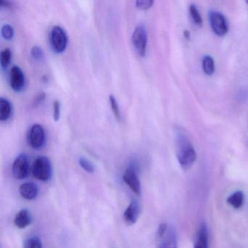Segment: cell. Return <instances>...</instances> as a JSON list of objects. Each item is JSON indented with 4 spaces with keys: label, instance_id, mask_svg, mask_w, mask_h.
<instances>
[{
    "label": "cell",
    "instance_id": "obj_1",
    "mask_svg": "<svg viewBox=\"0 0 248 248\" xmlns=\"http://www.w3.org/2000/svg\"><path fill=\"white\" fill-rule=\"evenodd\" d=\"M176 155L181 168L188 170L192 167L197 159L194 146L183 130H178L176 133Z\"/></svg>",
    "mask_w": 248,
    "mask_h": 248
},
{
    "label": "cell",
    "instance_id": "obj_2",
    "mask_svg": "<svg viewBox=\"0 0 248 248\" xmlns=\"http://www.w3.org/2000/svg\"><path fill=\"white\" fill-rule=\"evenodd\" d=\"M31 172L33 175L39 181L47 182L50 180L53 173L51 162L47 156L37 157L33 163Z\"/></svg>",
    "mask_w": 248,
    "mask_h": 248
},
{
    "label": "cell",
    "instance_id": "obj_3",
    "mask_svg": "<svg viewBox=\"0 0 248 248\" xmlns=\"http://www.w3.org/2000/svg\"><path fill=\"white\" fill-rule=\"evenodd\" d=\"M50 44L52 50L56 53H62L66 49L68 37L66 31L59 26L52 28L50 33Z\"/></svg>",
    "mask_w": 248,
    "mask_h": 248
},
{
    "label": "cell",
    "instance_id": "obj_4",
    "mask_svg": "<svg viewBox=\"0 0 248 248\" xmlns=\"http://www.w3.org/2000/svg\"><path fill=\"white\" fill-rule=\"evenodd\" d=\"M132 43L139 56H145L147 47V31L144 26L139 25L135 29L132 35Z\"/></svg>",
    "mask_w": 248,
    "mask_h": 248
},
{
    "label": "cell",
    "instance_id": "obj_5",
    "mask_svg": "<svg viewBox=\"0 0 248 248\" xmlns=\"http://www.w3.org/2000/svg\"><path fill=\"white\" fill-rule=\"evenodd\" d=\"M209 19L212 30L216 35L223 37L229 31V26L225 17L217 11H210Z\"/></svg>",
    "mask_w": 248,
    "mask_h": 248
},
{
    "label": "cell",
    "instance_id": "obj_6",
    "mask_svg": "<svg viewBox=\"0 0 248 248\" xmlns=\"http://www.w3.org/2000/svg\"><path fill=\"white\" fill-rule=\"evenodd\" d=\"M123 181L135 194H141V184L138 176L137 170L135 165H130L123 174Z\"/></svg>",
    "mask_w": 248,
    "mask_h": 248
},
{
    "label": "cell",
    "instance_id": "obj_7",
    "mask_svg": "<svg viewBox=\"0 0 248 248\" xmlns=\"http://www.w3.org/2000/svg\"><path fill=\"white\" fill-rule=\"evenodd\" d=\"M12 172L14 176L18 180H23L28 176L30 172V162L28 156L25 154H21L14 160Z\"/></svg>",
    "mask_w": 248,
    "mask_h": 248
},
{
    "label": "cell",
    "instance_id": "obj_8",
    "mask_svg": "<svg viewBox=\"0 0 248 248\" xmlns=\"http://www.w3.org/2000/svg\"><path fill=\"white\" fill-rule=\"evenodd\" d=\"M46 132L43 126L39 124L32 125L28 135L29 144L33 149H41L46 143Z\"/></svg>",
    "mask_w": 248,
    "mask_h": 248
},
{
    "label": "cell",
    "instance_id": "obj_9",
    "mask_svg": "<svg viewBox=\"0 0 248 248\" xmlns=\"http://www.w3.org/2000/svg\"><path fill=\"white\" fill-rule=\"evenodd\" d=\"M10 85L15 92H21L25 86V76L19 66H15L10 73Z\"/></svg>",
    "mask_w": 248,
    "mask_h": 248
},
{
    "label": "cell",
    "instance_id": "obj_10",
    "mask_svg": "<svg viewBox=\"0 0 248 248\" xmlns=\"http://www.w3.org/2000/svg\"><path fill=\"white\" fill-rule=\"evenodd\" d=\"M158 239L159 244L157 248H177L178 247L176 232L172 226H169L165 234Z\"/></svg>",
    "mask_w": 248,
    "mask_h": 248
},
{
    "label": "cell",
    "instance_id": "obj_11",
    "mask_svg": "<svg viewBox=\"0 0 248 248\" xmlns=\"http://www.w3.org/2000/svg\"><path fill=\"white\" fill-rule=\"evenodd\" d=\"M140 215V206L139 202L133 200L130 203L124 213V222L129 226L135 224L139 219Z\"/></svg>",
    "mask_w": 248,
    "mask_h": 248
},
{
    "label": "cell",
    "instance_id": "obj_12",
    "mask_svg": "<svg viewBox=\"0 0 248 248\" xmlns=\"http://www.w3.org/2000/svg\"><path fill=\"white\" fill-rule=\"evenodd\" d=\"M19 193L21 197L25 200H33L37 198L38 195L39 188L34 183H24L20 186Z\"/></svg>",
    "mask_w": 248,
    "mask_h": 248
},
{
    "label": "cell",
    "instance_id": "obj_13",
    "mask_svg": "<svg viewBox=\"0 0 248 248\" xmlns=\"http://www.w3.org/2000/svg\"><path fill=\"white\" fill-rule=\"evenodd\" d=\"M194 248H209V234L205 223H202L197 232Z\"/></svg>",
    "mask_w": 248,
    "mask_h": 248
},
{
    "label": "cell",
    "instance_id": "obj_14",
    "mask_svg": "<svg viewBox=\"0 0 248 248\" xmlns=\"http://www.w3.org/2000/svg\"><path fill=\"white\" fill-rule=\"evenodd\" d=\"M32 222L31 214L27 209H22L16 215L14 223L19 229H25Z\"/></svg>",
    "mask_w": 248,
    "mask_h": 248
},
{
    "label": "cell",
    "instance_id": "obj_15",
    "mask_svg": "<svg viewBox=\"0 0 248 248\" xmlns=\"http://www.w3.org/2000/svg\"><path fill=\"white\" fill-rule=\"evenodd\" d=\"M12 114L11 102L6 98H0V120L7 121Z\"/></svg>",
    "mask_w": 248,
    "mask_h": 248
},
{
    "label": "cell",
    "instance_id": "obj_16",
    "mask_svg": "<svg viewBox=\"0 0 248 248\" xmlns=\"http://www.w3.org/2000/svg\"><path fill=\"white\" fill-rule=\"evenodd\" d=\"M244 200H245V197H244L243 192L238 191L229 196L227 202L232 207L238 209L242 207L244 203Z\"/></svg>",
    "mask_w": 248,
    "mask_h": 248
},
{
    "label": "cell",
    "instance_id": "obj_17",
    "mask_svg": "<svg viewBox=\"0 0 248 248\" xmlns=\"http://www.w3.org/2000/svg\"><path fill=\"white\" fill-rule=\"evenodd\" d=\"M202 68L206 75L211 76L214 74L216 67H215L214 60L211 56H204L202 60Z\"/></svg>",
    "mask_w": 248,
    "mask_h": 248
},
{
    "label": "cell",
    "instance_id": "obj_18",
    "mask_svg": "<svg viewBox=\"0 0 248 248\" xmlns=\"http://www.w3.org/2000/svg\"><path fill=\"white\" fill-rule=\"evenodd\" d=\"M189 14L193 22H194L196 25L201 27V26L202 25V18L200 12H199L198 9H197L196 5H190Z\"/></svg>",
    "mask_w": 248,
    "mask_h": 248
},
{
    "label": "cell",
    "instance_id": "obj_19",
    "mask_svg": "<svg viewBox=\"0 0 248 248\" xmlns=\"http://www.w3.org/2000/svg\"><path fill=\"white\" fill-rule=\"evenodd\" d=\"M11 60V51L9 48H5L1 53L0 61L2 69H5L9 66Z\"/></svg>",
    "mask_w": 248,
    "mask_h": 248
},
{
    "label": "cell",
    "instance_id": "obj_20",
    "mask_svg": "<svg viewBox=\"0 0 248 248\" xmlns=\"http://www.w3.org/2000/svg\"><path fill=\"white\" fill-rule=\"evenodd\" d=\"M109 103L111 106V110H112L113 114L117 120L120 121L121 120V111H120V107H119L118 102L114 95H109Z\"/></svg>",
    "mask_w": 248,
    "mask_h": 248
},
{
    "label": "cell",
    "instance_id": "obj_21",
    "mask_svg": "<svg viewBox=\"0 0 248 248\" xmlns=\"http://www.w3.org/2000/svg\"><path fill=\"white\" fill-rule=\"evenodd\" d=\"M24 248H43V242L40 238L33 236L25 241Z\"/></svg>",
    "mask_w": 248,
    "mask_h": 248
},
{
    "label": "cell",
    "instance_id": "obj_22",
    "mask_svg": "<svg viewBox=\"0 0 248 248\" xmlns=\"http://www.w3.org/2000/svg\"><path fill=\"white\" fill-rule=\"evenodd\" d=\"M1 34L4 39L7 40H11L14 37V28L9 24H5L1 29Z\"/></svg>",
    "mask_w": 248,
    "mask_h": 248
},
{
    "label": "cell",
    "instance_id": "obj_23",
    "mask_svg": "<svg viewBox=\"0 0 248 248\" xmlns=\"http://www.w3.org/2000/svg\"><path fill=\"white\" fill-rule=\"evenodd\" d=\"M79 164L81 168H83L84 170L86 171L88 173H93L95 171V167L93 165L92 162L85 158L81 157L79 159Z\"/></svg>",
    "mask_w": 248,
    "mask_h": 248
},
{
    "label": "cell",
    "instance_id": "obj_24",
    "mask_svg": "<svg viewBox=\"0 0 248 248\" xmlns=\"http://www.w3.org/2000/svg\"><path fill=\"white\" fill-rule=\"evenodd\" d=\"M154 2L152 0H138L136 2V5L139 9L147 10L152 8Z\"/></svg>",
    "mask_w": 248,
    "mask_h": 248
},
{
    "label": "cell",
    "instance_id": "obj_25",
    "mask_svg": "<svg viewBox=\"0 0 248 248\" xmlns=\"http://www.w3.org/2000/svg\"><path fill=\"white\" fill-rule=\"evenodd\" d=\"M31 55L36 61H41L44 58V53L39 46H34L31 50Z\"/></svg>",
    "mask_w": 248,
    "mask_h": 248
},
{
    "label": "cell",
    "instance_id": "obj_26",
    "mask_svg": "<svg viewBox=\"0 0 248 248\" xmlns=\"http://www.w3.org/2000/svg\"><path fill=\"white\" fill-rule=\"evenodd\" d=\"M61 117V104L59 101L56 100L53 102V118L56 122H58Z\"/></svg>",
    "mask_w": 248,
    "mask_h": 248
},
{
    "label": "cell",
    "instance_id": "obj_27",
    "mask_svg": "<svg viewBox=\"0 0 248 248\" xmlns=\"http://www.w3.org/2000/svg\"><path fill=\"white\" fill-rule=\"evenodd\" d=\"M46 98V94L44 93H41L40 95H37V98L34 100V104L36 105H39L42 101H44Z\"/></svg>",
    "mask_w": 248,
    "mask_h": 248
},
{
    "label": "cell",
    "instance_id": "obj_28",
    "mask_svg": "<svg viewBox=\"0 0 248 248\" xmlns=\"http://www.w3.org/2000/svg\"><path fill=\"white\" fill-rule=\"evenodd\" d=\"M11 2H8V1H0V5L2 7H6V8H8V7H11Z\"/></svg>",
    "mask_w": 248,
    "mask_h": 248
},
{
    "label": "cell",
    "instance_id": "obj_29",
    "mask_svg": "<svg viewBox=\"0 0 248 248\" xmlns=\"http://www.w3.org/2000/svg\"><path fill=\"white\" fill-rule=\"evenodd\" d=\"M184 37H186V40H189L190 39V32L188 31H184Z\"/></svg>",
    "mask_w": 248,
    "mask_h": 248
},
{
    "label": "cell",
    "instance_id": "obj_30",
    "mask_svg": "<svg viewBox=\"0 0 248 248\" xmlns=\"http://www.w3.org/2000/svg\"><path fill=\"white\" fill-rule=\"evenodd\" d=\"M247 3H248V1H247Z\"/></svg>",
    "mask_w": 248,
    "mask_h": 248
}]
</instances>
